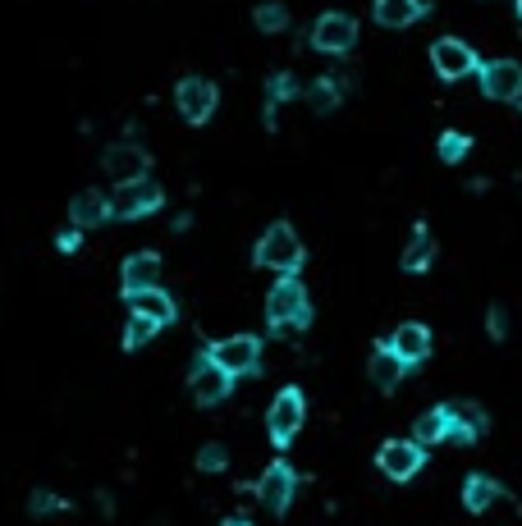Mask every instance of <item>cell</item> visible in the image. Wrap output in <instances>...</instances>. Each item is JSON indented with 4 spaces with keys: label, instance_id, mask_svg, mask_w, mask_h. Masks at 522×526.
Wrapping results in <instances>:
<instances>
[{
    "label": "cell",
    "instance_id": "1",
    "mask_svg": "<svg viewBox=\"0 0 522 526\" xmlns=\"http://www.w3.org/2000/svg\"><path fill=\"white\" fill-rule=\"evenodd\" d=\"M257 266L280 270V275H294V270L303 266V243H298L294 229H289V225H271V229H266L261 243H257Z\"/></svg>",
    "mask_w": 522,
    "mask_h": 526
},
{
    "label": "cell",
    "instance_id": "2",
    "mask_svg": "<svg viewBox=\"0 0 522 526\" xmlns=\"http://www.w3.org/2000/svg\"><path fill=\"white\" fill-rule=\"evenodd\" d=\"M266 321H271L275 330H284V325H307V289L294 275H280V284L271 289V298H266Z\"/></svg>",
    "mask_w": 522,
    "mask_h": 526
},
{
    "label": "cell",
    "instance_id": "3",
    "mask_svg": "<svg viewBox=\"0 0 522 526\" xmlns=\"http://www.w3.org/2000/svg\"><path fill=\"white\" fill-rule=\"evenodd\" d=\"M174 106H179V115H184L188 124H207L220 106V92L207 78H184V83L174 87Z\"/></svg>",
    "mask_w": 522,
    "mask_h": 526
},
{
    "label": "cell",
    "instance_id": "4",
    "mask_svg": "<svg viewBox=\"0 0 522 526\" xmlns=\"http://www.w3.org/2000/svg\"><path fill=\"white\" fill-rule=\"evenodd\" d=\"M161 206V188L152 179H133V183H120L115 197H110V215L120 220H138V215H152Z\"/></svg>",
    "mask_w": 522,
    "mask_h": 526
},
{
    "label": "cell",
    "instance_id": "5",
    "mask_svg": "<svg viewBox=\"0 0 522 526\" xmlns=\"http://www.w3.org/2000/svg\"><path fill=\"white\" fill-rule=\"evenodd\" d=\"M229 371L216 362V357H202V362H193V371H188V394L202 403V408H211V403H220V398L229 394Z\"/></svg>",
    "mask_w": 522,
    "mask_h": 526
},
{
    "label": "cell",
    "instance_id": "6",
    "mask_svg": "<svg viewBox=\"0 0 522 526\" xmlns=\"http://www.w3.org/2000/svg\"><path fill=\"white\" fill-rule=\"evenodd\" d=\"M266 430H271L275 444H289L303 430V394L298 389H280L271 403V412H266Z\"/></svg>",
    "mask_w": 522,
    "mask_h": 526
},
{
    "label": "cell",
    "instance_id": "7",
    "mask_svg": "<svg viewBox=\"0 0 522 526\" xmlns=\"http://www.w3.org/2000/svg\"><path fill=\"white\" fill-rule=\"evenodd\" d=\"M353 42H358V23L348 19V14L330 10V14L316 19V28H312V46H316V51L344 55V51H353Z\"/></svg>",
    "mask_w": 522,
    "mask_h": 526
},
{
    "label": "cell",
    "instance_id": "8",
    "mask_svg": "<svg viewBox=\"0 0 522 526\" xmlns=\"http://www.w3.org/2000/svg\"><path fill=\"white\" fill-rule=\"evenodd\" d=\"M431 65L440 78H468L472 69H477V51H472L468 42H458V37H440V42L431 46Z\"/></svg>",
    "mask_w": 522,
    "mask_h": 526
},
{
    "label": "cell",
    "instance_id": "9",
    "mask_svg": "<svg viewBox=\"0 0 522 526\" xmlns=\"http://www.w3.org/2000/svg\"><path fill=\"white\" fill-rule=\"evenodd\" d=\"M211 357L225 366L229 376H248V371L261 366V344L252 334H234V339H220V344L211 348Z\"/></svg>",
    "mask_w": 522,
    "mask_h": 526
},
{
    "label": "cell",
    "instance_id": "10",
    "mask_svg": "<svg viewBox=\"0 0 522 526\" xmlns=\"http://www.w3.org/2000/svg\"><path fill=\"white\" fill-rule=\"evenodd\" d=\"M294 490H298L294 467H284V462H271L257 481V499H261V508H271V513H284V508L294 504Z\"/></svg>",
    "mask_w": 522,
    "mask_h": 526
},
{
    "label": "cell",
    "instance_id": "11",
    "mask_svg": "<svg viewBox=\"0 0 522 526\" xmlns=\"http://www.w3.org/2000/svg\"><path fill=\"white\" fill-rule=\"evenodd\" d=\"M376 467H381L390 481H413L417 467H422V444L417 440H390L376 453Z\"/></svg>",
    "mask_w": 522,
    "mask_h": 526
},
{
    "label": "cell",
    "instance_id": "12",
    "mask_svg": "<svg viewBox=\"0 0 522 526\" xmlns=\"http://www.w3.org/2000/svg\"><path fill=\"white\" fill-rule=\"evenodd\" d=\"M481 92H486L490 101H518L522 65L518 60H490V65H481Z\"/></svg>",
    "mask_w": 522,
    "mask_h": 526
},
{
    "label": "cell",
    "instance_id": "13",
    "mask_svg": "<svg viewBox=\"0 0 522 526\" xmlns=\"http://www.w3.org/2000/svg\"><path fill=\"white\" fill-rule=\"evenodd\" d=\"M106 174H115L120 183L147 179V151H142L138 142H115V147H106Z\"/></svg>",
    "mask_w": 522,
    "mask_h": 526
},
{
    "label": "cell",
    "instance_id": "14",
    "mask_svg": "<svg viewBox=\"0 0 522 526\" xmlns=\"http://www.w3.org/2000/svg\"><path fill=\"white\" fill-rule=\"evenodd\" d=\"M403 371H408V362H403V357L394 353L390 344H381L376 353L367 357V380L381 389V394H394V385L403 380Z\"/></svg>",
    "mask_w": 522,
    "mask_h": 526
},
{
    "label": "cell",
    "instance_id": "15",
    "mask_svg": "<svg viewBox=\"0 0 522 526\" xmlns=\"http://www.w3.org/2000/svg\"><path fill=\"white\" fill-rule=\"evenodd\" d=\"M390 348L408 366H417V362H426V357H431V330H426V325H417V321H403L399 330L390 334Z\"/></svg>",
    "mask_w": 522,
    "mask_h": 526
},
{
    "label": "cell",
    "instance_id": "16",
    "mask_svg": "<svg viewBox=\"0 0 522 526\" xmlns=\"http://www.w3.org/2000/svg\"><path fill=\"white\" fill-rule=\"evenodd\" d=\"M156 284H161V257L156 252H138V257L124 261V293L156 289Z\"/></svg>",
    "mask_w": 522,
    "mask_h": 526
},
{
    "label": "cell",
    "instance_id": "17",
    "mask_svg": "<svg viewBox=\"0 0 522 526\" xmlns=\"http://www.w3.org/2000/svg\"><path fill=\"white\" fill-rule=\"evenodd\" d=\"M110 215V197H101L97 188H83V193L69 202V220H74V229H92V225H101Z\"/></svg>",
    "mask_w": 522,
    "mask_h": 526
},
{
    "label": "cell",
    "instance_id": "18",
    "mask_svg": "<svg viewBox=\"0 0 522 526\" xmlns=\"http://www.w3.org/2000/svg\"><path fill=\"white\" fill-rule=\"evenodd\" d=\"M129 298V307L133 312H142V316H152V321H161V325H170L174 321V298L156 284V289H138V293H124Z\"/></svg>",
    "mask_w": 522,
    "mask_h": 526
},
{
    "label": "cell",
    "instance_id": "19",
    "mask_svg": "<svg viewBox=\"0 0 522 526\" xmlns=\"http://www.w3.org/2000/svg\"><path fill=\"white\" fill-rule=\"evenodd\" d=\"M449 421H454V430H449V435H454L458 444L477 440L481 430H486V412H481L477 403H468V398H463V403H449Z\"/></svg>",
    "mask_w": 522,
    "mask_h": 526
},
{
    "label": "cell",
    "instance_id": "20",
    "mask_svg": "<svg viewBox=\"0 0 522 526\" xmlns=\"http://www.w3.org/2000/svg\"><path fill=\"white\" fill-rule=\"evenodd\" d=\"M417 19H422V0H376L381 28H413Z\"/></svg>",
    "mask_w": 522,
    "mask_h": 526
},
{
    "label": "cell",
    "instance_id": "21",
    "mask_svg": "<svg viewBox=\"0 0 522 526\" xmlns=\"http://www.w3.org/2000/svg\"><path fill=\"white\" fill-rule=\"evenodd\" d=\"M449 430H454V421H449V408H431V412H422V417L413 421V440L426 449V444L449 440Z\"/></svg>",
    "mask_w": 522,
    "mask_h": 526
},
{
    "label": "cell",
    "instance_id": "22",
    "mask_svg": "<svg viewBox=\"0 0 522 526\" xmlns=\"http://www.w3.org/2000/svg\"><path fill=\"white\" fill-rule=\"evenodd\" d=\"M463 504H468L472 513H486V508L500 504V485L490 481V476H468V485H463Z\"/></svg>",
    "mask_w": 522,
    "mask_h": 526
},
{
    "label": "cell",
    "instance_id": "23",
    "mask_svg": "<svg viewBox=\"0 0 522 526\" xmlns=\"http://www.w3.org/2000/svg\"><path fill=\"white\" fill-rule=\"evenodd\" d=\"M435 261V238L426 229H413L408 238V252H403V270H426Z\"/></svg>",
    "mask_w": 522,
    "mask_h": 526
},
{
    "label": "cell",
    "instance_id": "24",
    "mask_svg": "<svg viewBox=\"0 0 522 526\" xmlns=\"http://www.w3.org/2000/svg\"><path fill=\"white\" fill-rule=\"evenodd\" d=\"M161 330V321H152V316H142L133 312L129 325H124V348H142V344H152V334Z\"/></svg>",
    "mask_w": 522,
    "mask_h": 526
},
{
    "label": "cell",
    "instance_id": "25",
    "mask_svg": "<svg viewBox=\"0 0 522 526\" xmlns=\"http://www.w3.org/2000/svg\"><path fill=\"white\" fill-rule=\"evenodd\" d=\"M307 101H312L316 115H330V110L339 106V83H330V78H316V83L307 87Z\"/></svg>",
    "mask_w": 522,
    "mask_h": 526
},
{
    "label": "cell",
    "instance_id": "26",
    "mask_svg": "<svg viewBox=\"0 0 522 526\" xmlns=\"http://www.w3.org/2000/svg\"><path fill=\"white\" fill-rule=\"evenodd\" d=\"M252 23H257L261 33H280L284 23H289V10H284V5H275V0H266V5H257Z\"/></svg>",
    "mask_w": 522,
    "mask_h": 526
},
{
    "label": "cell",
    "instance_id": "27",
    "mask_svg": "<svg viewBox=\"0 0 522 526\" xmlns=\"http://www.w3.org/2000/svg\"><path fill=\"white\" fill-rule=\"evenodd\" d=\"M298 92V83L289 74H275L271 78V106H266V119H275V106H280V101H289Z\"/></svg>",
    "mask_w": 522,
    "mask_h": 526
},
{
    "label": "cell",
    "instance_id": "28",
    "mask_svg": "<svg viewBox=\"0 0 522 526\" xmlns=\"http://www.w3.org/2000/svg\"><path fill=\"white\" fill-rule=\"evenodd\" d=\"M225 462H229L225 444H202V453H197V467H202V472H225Z\"/></svg>",
    "mask_w": 522,
    "mask_h": 526
},
{
    "label": "cell",
    "instance_id": "29",
    "mask_svg": "<svg viewBox=\"0 0 522 526\" xmlns=\"http://www.w3.org/2000/svg\"><path fill=\"white\" fill-rule=\"evenodd\" d=\"M468 147H472V142L463 138V133H445V138H440V161H449V165L463 161V156H468Z\"/></svg>",
    "mask_w": 522,
    "mask_h": 526
},
{
    "label": "cell",
    "instance_id": "30",
    "mask_svg": "<svg viewBox=\"0 0 522 526\" xmlns=\"http://www.w3.org/2000/svg\"><path fill=\"white\" fill-rule=\"evenodd\" d=\"M28 508H33V517H46V513H55V508H65V504H60L51 490H37L33 499H28Z\"/></svg>",
    "mask_w": 522,
    "mask_h": 526
},
{
    "label": "cell",
    "instance_id": "31",
    "mask_svg": "<svg viewBox=\"0 0 522 526\" xmlns=\"http://www.w3.org/2000/svg\"><path fill=\"white\" fill-rule=\"evenodd\" d=\"M486 330H490V339H504V330H509V316H504V307H490Z\"/></svg>",
    "mask_w": 522,
    "mask_h": 526
},
{
    "label": "cell",
    "instance_id": "32",
    "mask_svg": "<svg viewBox=\"0 0 522 526\" xmlns=\"http://www.w3.org/2000/svg\"><path fill=\"white\" fill-rule=\"evenodd\" d=\"M55 247H60V252H74V247H78V229H69V234H60V238H55Z\"/></svg>",
    "mask_w": 522,
    "mask_h": 526
},
{
    "label": "cell",
    "instance_id": "33",
    "mask_svg": "<svg viewBox=\"0 0 522 526\" xmlns=\"http://www.w3.org/2000/svg\"><path fill=\"white\" fill-rule=\"evenodd\" d=\"M229 526H248V522H229Z\"/></svg>",
    "mask_w": 522,
    "mask_h": 526
},
{
    "label": "cell",
    "instance_id": "34",
    "mask_svg": "<svg viewBox=\"0 0 522 526\" xmlns=\"http://www.w3.org/2000/svg\"><path fill=\"white\" fill-rule=\"evenodd\" d=\"M518 106H522V92H518Z\"/></svg>",
    "mask_w": 522,
    "mask_h": 526
},
{
    "label": "cell",
    "instance_id": "35",
    "mask_svg": "<svg viewBox=\"0 0 522 526\" xmlns=\"http://www.w3.org/2000/svg\"><path fill=\"white\" fill-rule=\"evenodd\" d=\"M518 14H522V0H518Z\"/></svg>",
    "mask_w": 522,
    "mask_h": 526
}]
</instances>
